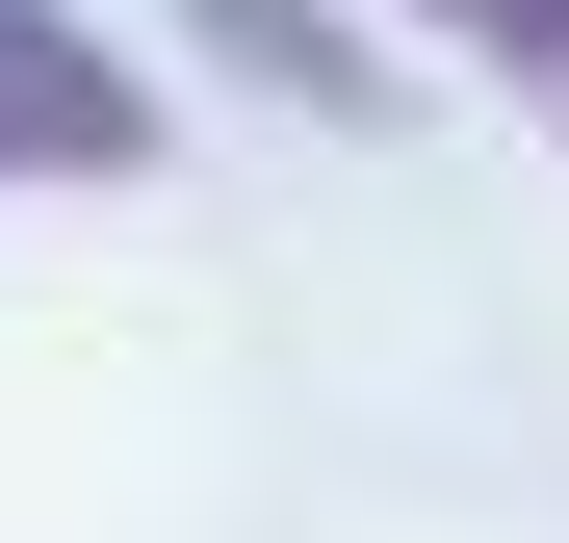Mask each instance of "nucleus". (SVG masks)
Masks as SVG:
<instances>
[{
  "mask_svg": "<svg viewBox=\"0 0 569 543\" xmlns=\"http://www.w3.org/2000/svg\"><path fill=\"white\" fill-rule=\"evenodd\" d=\"M0 181H156V78L104 0H0Z\"/></svg>",
  "mask_w": 569,
  "mask_h": 543,
  "instance_id": "f257e3e1",
  "label": "nucleus"
},
{
  "mask_svg": "<svg viewBox=\"0 0 569 543\" xmlns=\"http://www.w3.org/2000/svg\"><path fill=\"white\" fill-rule=\"evenodd\" d=\"M181 52L233 78V104H284V130H389V27L362 0H156Z\"/></svg>",
  "mask_w": 569,
  "mask_h": 543,
  "instance_id": "f03ea898",
  "label": "nucleus"
},
{
  "mask_svg": "<svg viewBox=\"0 0 569 543\" xmlns=\"http://www.w3.org/2000/svg\"><path fill=\"white\" fill-rule=\"evenodd\" d=\"M389 52H466L492 104H569V0H362Z\"/></svg>",
  "mask_w": 569,
  "mask_h": 543,
  "instance_id": "7ed1b4c3",
  "label": "nucleus"
}]
</instances>
